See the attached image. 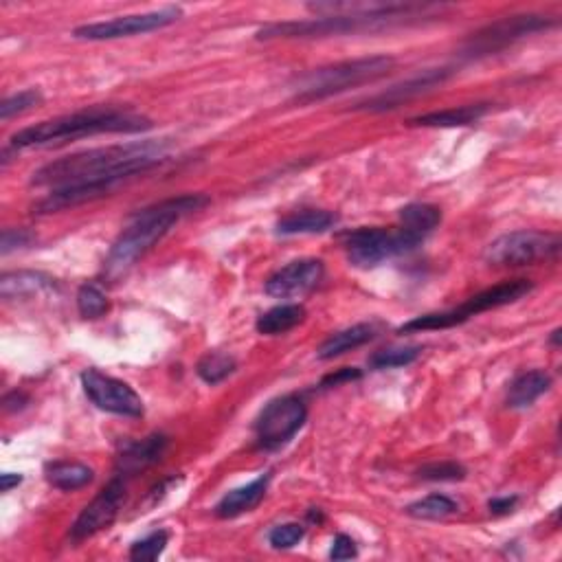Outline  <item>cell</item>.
Wrapping results in <instances>:
<instances>
[{"label":"cell","mask_w":562,"mask_h":562,"mask_svg":"<svg viewBox=\"0 0 562 562\" xmlns=\"http://www.w3.org/2000/svg\"><path fill=\"white\" fill-rule=\"evenodd\" d=\"M167 541H170V534L159 530L150 536H145L143 541L134 543L130 549V560L134 562H152L163 554V549L167 547Z\"/></svg>","instance_id":"obj_31"},{"label":"cell","mask_w":562,"mask_h":562,"mask_svg":"<svg viewBox=\"0 0 562 562\" xmlns=\"http://www.w3.org/2000/svg\"><path fill=\"white\" fill-rule=\"evenodd\" d=\"M308 420V407L299 396H281L268 402L255 422L257 444L264 451H277L295 437Z\"/></svg>","instance_id":"obj_10"},{"label":"cell","mask_w":562,"mask_h":562,"mask_svg":"<svg viewBox=\"0 0 562 562\" xmlns=\"http://www.w3.org/2000/svg\"><path fill=\"white\" fill-rule=\"evenodd\" d=\"M455 73L453 66H442V69H429V71H422L418 75L409 77V80H404L396 86L387 88V91H382L374 97H369L361 104L356 106V110H367V112H387L393 108H400L402 104H409L411 99L420 97L424 93L433 91V88L442 86L448 77Z\"/></svg>","instance_id":"obj_14"},{"label":"cell","mask_w":562,"mask_h":562,"mask_svg":"<svg viewBox=\"0 0 562 562\" xmlns=\"http://www.w3.org/2000/svg\"><path fill=\"white\" fill-rule=\"evenodd\" d=\"M268 483H271V472L260 475L255 481L246 483V486L238 490H231L229 494H224L216 505V516H220V519H235V516H240L244 512H251L262 503L264 494L268 490Z\"/></svg>","instance_id":"obj_17"},{"label":"cell","mask_w":562,"mask_h":562,"mask_svg":"<svg viewBox=\"0 0 562 562\" xmlns=\"http://www.w3.org/2000/svg\"><path fill=\"white\" fill-rule=\"evenodd\" d=\"M374 339H376L374 325L372 323H358V325H352V328L332 334L330 339L319 347L317 356L321 358V361H334V358H339V356L352 352V350H358V347H363L365 343L374 341Z\"/></svg>","instance_id":"obj_22"},{"label":"cell","mask_w":562,"mask_h":562,"mask_svg":"<svg viewBox=\"0 0 562 562\" xmlns=\"http://www.w3.org/2000/svg\"><path fill=\"white\" fill-rule=\"evenodd\" d=\"M424 238L407 229H380V227H363L345 235L347 260L358 268H374L382 262L393 260L398 255H407L418 249Z\"/></svg>","instance_id":"obj_9"},{"label":"cell","mask_w":562,"mask_h":562,"mask_svg":"<svg viewBox=\"0 0 562 562\" xmlns=\"http://www.w3.org/2000/svg\"><path fill=\"white\" fill-rule=\"evenodd\" d=\"M44 475H47V481L53 488L64 492L86 488L88 483L95 479L93 468L77 462H53L47 466V470H44Z\"/></svg>","instance_id":"obj_24"},{"label":"cell","mask_w":562,"mask_h":562,"mask_svg":"<svg viewBox=\"0 0 562 562\" xmlns=\"http://www.w3.org/2000/svg\"><path fill=\"white\" fill-rule=\"evenodd\" d=\"M303 536H306V527L301 523H281L268 532V543L273 549H292L303 541Z\"/></svg>","instance_id":"obj_32"},{"label":"cell","mask_w":562,"mask_h":562,"mask_svg":"<svg viewBox=\"0 0 562 562\" xmlns=\"http://www.w3.org/2000/svg\"><path fill=\"white\" fill-rule=\"evenodd\" d=\"M33 242V233L27 229H5L3 231V240H0V253L9 255L11 251L25 249Z\"/></svg>","instance_id":"obj_34"},{"label":"cell","mask_w":562,"mask_h":562,"mask_svg":"<svg viewBox=\"0 0 562 562\" xmlns=\"http://www.w3.org/2000/svg\"><path fill=\"white\" fill-rule=\"evenodd\" d=\"M516 503H519V497H497L488 503V510L494 516H505L516 508Z\"/></svg>","instance_id":"obj_38"},{"label":"cell","mask_w":562,"mask_h":562,"mask_svg":"<svg viewBox=\"0 0 562 562\" xmlns=\"http://www.w3.org/2000/svg\"><path fill=\"white\" fill-rule=\"evenodd\" d=\"M532 290H534V284L530 279L503 281V284H497V286H492L488 290L477 292L475 297H470L468 301H464L462 306L444 310V312H431V314H422V317H415L413 321L402 325L400 334L455 328V325H462V323L470 321L472 317H477V314H481V312H488V310L508 306V303L519 301L525 295H530Z\"/></svg>","instance_id":"obj_6"},{"label":"cell","mask_w":562,"mask_h":562,"mask_svg":"<svg viewBox=\"0 0 562 562\" xmlns=\"http://www.w3.org/2000/svg\"><path fill=\"white\" fill-rule=\"evenodd\" d=\"M442 222V211L435 205H426V202H413L400 209V227L407 229L420 238H426L437 224Z\"/></svg>","instance_id":"obj_25"},{"label":"cell","mask_w":562,"mask_h":562,"mask_svg":"<svg viewBox=\"0 0 562 562\" xmlns=\"http://www.w3.org/2000/svg\"><path fill=\"white\" fill-rule=\"evenodd\" d=\"M152 128V119L139 115V112L119 108H91L22 128L20 132L11 134L7 148H47V145L95 137V134H137Z\"/></svg>","instance_id":"obj_3"},{"label":"cell","mask_w":562,"mask_h":562,"mask_svg":"<svg viewBox=\"0 0 562 562\" xmlns=\"http://www.w3.org/2000/svg\"><path fill=\"white\" fill-rule=\"evenodd\" d=\"M361 369H356V367H345V369H339L336 374H330V376H325L323 382H321V389H332V387H339L343 385V382H352V380H358L361 378Z\"/></svg>","instance_id":"obj_36"},{"label":"cell","mask_w":562,"mask_h":562,"mask_svg":"<svg viewBox=\"0 0 562 562\" xmlns=\"http://www.w3.org/2000/svg\"><path fill=\"white\" fill-rule=\"evenodd\" d=\"M457 512H459V503L453 501L451 497H446V494H431V497L415 501L407 508L409 516L422 521H440Z\"/></svg>","instance_id":"obj_26"},{"label":"cell","mask_w":562,"mask_h":562,"mask_svg":"<svg viewBox=\"0 0 562 562\" xmlns=\"http://www.w3.org/2000/svg\"><path fill=\"white\" fill-rule=\"evenodd\" d=\"M308 519H310V521H317V523H321V521H323V514H321L319 510H312V512L308 514Z\"/></svg>","instance_id":"obj_40"},{"label":"cell","mask_w":562,"mask_h":562,"mask_svg":"<svg viewBox=\"0 0 562 562\" xmlns=\"http://www.w3.org/2000/svg\"><path fill=\"white\" fill-rule=\"evenodd\" d=\"M170 145L167 139L108 145L44 165L33 174L31 185L51 187V194L38 202L36 211L53 213L106 196L121 183L161 165Z\"/></svg>","instance_id":"obj_1"},{"label":"cell","mask_w":562,"mask_h":562,"mask_svg":"<svg viewBox=\"0 0 562 562\" xmlns=\"http://www.w3.org/2000/svg\"><path fill=\"white\" fill-rule=\"evenodd\" d=\"M560 253V235L543 231H512L490 242L483 262L494 268H519L554 260Z\"/></svg>","instance_id":"obj_8"},{"label":"cell","mask_w":562,"mask_h":562,"mask_svg":"<svg viewBox=\"0 0 562 562\" xmlns=\"http://www.w3.org/2000/svg\"><path fill=\"white\" fill-rule=\"evenodd\" d=\"M42 104V93L36 88H29V91H20L18 95L7 97L3 104H0V119L9 121L11 117L25 115V112L38 108Z\"/></svg>","instance_id":"obj_30"},{"label":"cell","mask_w":562,"mask_h":562,"mask_svg":"<svg viewBox=\"0 0 562 562\" xmlns=\"http://www.w3.org/2000/svg\"><path fill=\"white\" fill-rule=\"evenodd\" d=\"M490 104H468L459 108L448 110H433L426 115L409 119L411 128H459L477 123L481 117H486L490 112Z\"/></svg>","instance_id":"obj_18"},{"label":"cell","mask_w":562,"mask_h":562,"mask_svg":"<svg viewBox=\"0 0 562 562\" xmlns=\"http://www.w3.org/2000/svg\"><path fill=\"white\" fill-rule=\"evenodd\" d=\"M422 350L415 345H404V347H385L369 356V367L382 372V369H396V367H407L420 358Z\"/></svg>","instance_id":"obj_28"},{"label":"cell","mask_w":562,"mask_h":562,"mask_svg":"<svg viewBox=\"0 0 562 562\" xmlns=\"http://www.w3.org/2000/svg\"><path fill=\"white\" fill-rule=\"evenodd\" d=\"M323 273H325V266L321 260L290 262L288 266L279 268L275 275L268 277L266 292L277 299L306 295V292L319 286Z\"/></svg>","instance_id":"obj_15"},{"label":"cell","mask_w":562,"mask_h":562,"mask_svg":"<svg viewBox=\"0 0 562 562\" xmlns=\"http://www.w3.org/2000/svg\"><path fill=\"white\" fill-rule=\"evenodd\" d=\"M558 339H560V330H556V332L552 334V343H554V345H558Z\"/></svg>","instance_id":"obj_41"},{"label":"cell","mask_w":562,"mask_h":562,"mask_svg":"<svg viewBox=\"0 0 562 562\" xmlns=\"http://www.w3.org/2000/svg\"><path fill=\"white\" fill-rule=\"evenodd\" d=\"M55 288H58V284H55L53 277L36 271L5 273L0 279V295H3V299H25L42 295V292H51Z\"/></svg>","instance_id":"obj_20"},{"label":"cell","mask_w":562,"mask_h":562,"mask_svg":"<svg viewBox=\"0 0 562 562\" xmlns=\"http://www.w3.org/2000/svg\"><path fill=\"white\" fill-rule=\"evenodd\" d=\"M303 321H306V308L299 306V303H284V306L268 310L257 319V332L266 336L286 334Z\"/></svg>","instance_id":"obj_23"},{"label":"cell","mask_w":562,"mask_h":562,"mask_svg":"<svg viewBox=\"0 0 562 562\" xmlns=\"http://www.w3.org/2000/svg\"><path fill=\"white\" fill-rule=\"evenodd\" d=\"M339 222V216L325 209H299L288 213L277 222V233L281 235H303L330 231Z\"/></svg>","instance_id":"obj_19"},{"label":"cell","mask_w":562,"mask_h":562,"mask_svg":"<svg viewBox=\"0 0 562 562\" xmlns=\"http://www.w3.org/2000/svg\"><path fill=\"white\" fill-rule=\"evenodd\" d=\"M418 477L424 481H462L466 479V468L457 462H437L422 466Z\"/></svg>","instance_id":"obj_33"},{"label":"cell","mask_w":562,"mask_h":562,"mask_svg":"<svg viewBox=\"0 0 562 562\" xmlns=\"http://www.w3.org/2000/svg\"><path fill=\"white\" fill-rule=\"evenodd\" d=\"M123 501H126V479L117 475L77 516V521L71 527L73 541H86V538L110 527L119 516Z\"/></svg>","instance_id":"obj_13"},{"label":"cell","mask_w":562,"mask_h":562,"mask_svg":"<svg viewBox=\"0 0 562 562\" xmlns=\"http://www.w3.org/2000/svg\"><path fill=\"white\" fill-rule=\"evenodd\" d=\"M77 310L84 319H99L110 310V301L97 284H84L77 292Z\"/></svg>","instance_id":"obj_29"},{"label":"cell","mask_w":562,"mask_h":562,"mask_svg":"<svg viewBox=\"0 0 562 562\" xmlns=\"http://www.w3.org/2000/svg\"><path fill=\"white\" fill-rule=\"evenodd\" d=\"M552 387V376L543 369H532V372H523L512 380L508 391V407L510 409H527L549 391Z\"/></svg>","instance_id":"obj_21"},{"label":"cell","mask_w":562,"mask_h":562,"mask_svg":"<svg viewBox=\"0 0 562 562\" xmlns=\"http://www.w3.org/2000/svg\"><path fill=\"white\" fill-rule=\"evenodd\" d=\"M167 446H170V437L163 433H152L139 442L128 444L117 459V475L123 479L139 475L141 470L161 462Z\"/></svg>","instance_id":"obj_16"},{"label":"cell","mask_w":562,"mask_h":562,"mask_svg":"<svg viewBox=\"0 0 562 562\" xmlns=\"http://www.w3.org/2000/svg\"><path fill=\"white\" fill-rule=\"evenodd\" d=\"M183 16L181 7H163L148 14H134V16H121L104 22H93V25L77 27L73 36L77 40H91V42H104V40H119V38H132L139 33H152L174 25V22Z\"/></svg>","instance_id":"obj_11"},{"label":"cell","mask_w":562,"mask_h":562,"mask_svg":"<svg viewBox=\"0 0 562 562\" xmlns=\"http://www.w3.org/2000/svg\"><path fill=\"white\" fill-rule=\"evenodd\" d=\"M556 25H558L556 18L543 14H519V16L501 18L497 22H490V25L479 29L477 33H472V36L462 44V49H459V58L464 60L488 58V55L512 47L514 42H519L527 36H534V33L552 29Z\"/></svg>","instance_id":"obj_7"},{"label":"cell","mask_w":562,"mask_h":562,"mask_svg":"<svg viewBox=\"0 0 562 562\" xmlns=\"http://www.w3.org/2000/svg\"><path fill=\"white\" fill-rule=\"evenodd\" d=\"M22 483V475H16V472H5L0 475V490L3 492H11L14 488H18Z\"/></svg>","instance_id":"obj_39"},{"label":"cell","mask_w":562,"mask_h":562,"mask_svg":"<svg viewBox=\"0 0 562 562\" xmlns=\"http://www.w3.org/2000/svg\"><path fill=\"white\" fill-rule=\"evenodd\" d=\"M451 7L426 3L422 9L411 14H385V16H330L310 20L273 22L255 33L257 40H292V38H330V36H354V33L387 31L393 27L424 25L442 18Z\"/></svg>","instance_id":"obj_4"},{"label":"cell","mask_w":562,"mask_h":562,"mask_svg":"<svg viewBox=\"0 0 562 562\" xmlns=\"http://www.w3.org/2000/svg\"><path fill=\"white\" fill-rule=\"evenodd\" d=\"M209 205V198L202 194H185L170 200H161L152 207H145L123 231L106 257V275L115 279L137 264L145 253H150L156 242H161L174 224L181 222L189 213H196Z\"/></svg>","instance_id":"obj_2"},{"label":"cell","mask_w":562,"mask_h":562,"mask_svg":"<svg viewBox=\"0 0 562 562\" xmlns=\"http://www.w3.org/2000/svg\"><path fill=\"white\" fill-rule=\"evenodd\" d=\"M82 387L97 409L106 413L123 415V418H141L143 400L137 391L123 380L106 376L97 369H86L82 372Z\"/></svg>","instance_id":"obj_12"},{"label":"cell","mask_w":562,"mask_h":562,"mask_svg":"<svg viewBox=\"0 0 562 562\" xmlns=\"http://www.w3.org/2000/svg\"><path fill=\"white\" fill-rule=\"evenodd\" d=\"M29 404V396L25 391H9L7 396L3 398V409L7 413H16L22 411Z\"/></svg>","instance_id":"obj_37"},{"label":"cell","mask_w":562,"mask_h":562,"mask_svg":"<svg viewBox=\"0 0 562 562\" xmlns=\"http://www.w3.org/2000/svg\"><path fill=\"white\" fill-rule=\"evenodd\" d=\"M235 369H238V363H235L233 356L213 352V354L200 358L196 374L200 376L202 382H207V385L213 387V385H220V382L227 380Z\"/></svg>","instance_id":"obj_27"},{"label":"cell","mask_w":562,"mask_h":562,"mask_svg":"<svg viewBox=\"0 0 562 562\" xmlns=\"http://www.w3.org/2000/svg\"><path fill=\"white\" fill-rule=\"evenodd\" d=\"M356 556H358V549H356V543L352 541L350 536L339 534V536L334 538L332 552H330L332 560H352Z\"/></svg>","instance_id":"obj_35"},{"label":"cell","mask_w":562,"mask_h":562,"mask_svg":"<svg viewBox=\"0 0 562 562\" xmlns=\"http://www.w3.org/2000/svg\"><path fill=\"white\" fill-rule=\"evenodd\" d=\"M396 69V58L391 55H372V58L345 60L339 64L321 66L306 75L297 77L295 86V104H314V101L341 95L350 88L372 84L387 77Z\"/></svg>","instance_id":"obj_5"}]
</instances>
